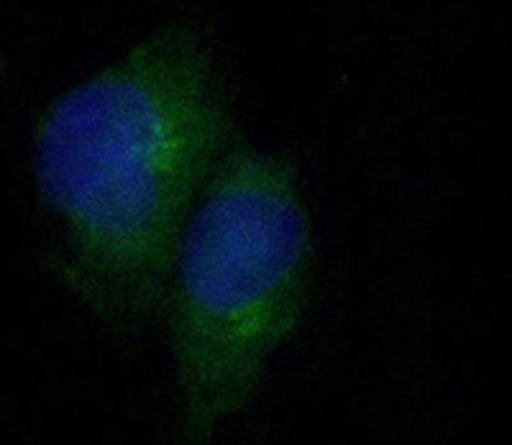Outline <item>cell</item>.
<instances>
[{
  "mask_svg": "<svg viewBox=\"0 0 512 445\" xmlns=\"http://www.w3.org/2000/svg\"><path fill=\"white\" fill-rule=\"evenodd\" d=\"M0 72H3V52H0Z\"/></svg>",
  "mask_w": 512,
  "mask_h": 445,
  "instance_id": "3957f363",
  "label": "cell"
},
{
  "mask_svg": "<svg viewBox=\"0 0 512 445\" xmlns=\"http://www.w3.org/2000/svg\"><path fill=\"white\" fill-rule=\"evenodd\" d=\"M233 146L210 36L169 21L70 87L34 131L44 266L93 320L139 333L164 313L195 200Z\"/></svg>",
  "mask_w": 512,
  "mask_h": 445,
  "instance_id": "6da1fadb",
  "label": "cell"
},
{
  "mask_svg": "<svg viewBox=\"0 0 512 445\" xmlns=\"http://www.w3.org/2000/svg\"><path fill=\"white\" fill-rule=\"evenodd\" d=\"M310 269L292 162L233 144L187 223L164 305L182 445H213L254 402L303 323Z\"/></svg>",
  "mask_w": 512,
  "mask_h": 445,
  "instance_id": "7a4b0ae2",
  "label": "cell"
}]
</instances>
